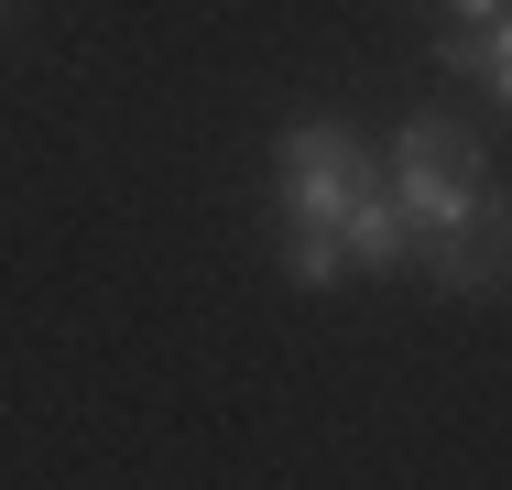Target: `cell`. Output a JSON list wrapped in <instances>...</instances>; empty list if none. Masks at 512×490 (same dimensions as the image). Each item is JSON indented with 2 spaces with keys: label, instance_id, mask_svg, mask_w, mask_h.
<instances>
[{
  "label": "cell",
  "instance_id": "obj_1",
  "mask_svg": "<svg viewBox=\"0 0 512 490\" xmlns=\"http://www.w3.org/2000/svg\"><path fill=\"white\" fill-rule=\"evenodd\" d=\"M382 186L404 207V251H425L436 294H491L502 284V186L480 175V153H469V131L447 109H414L393 131Z\"/></svg>",
  "mask_w": 512,
  "mask_h": 490
},
{
  "label": "cell",
  "instance_id": "obj_2",
  "mask_svg": "<svg viewBox=\"0 0 512 490\" xmlns=\"http://www.w3.org/2000/svg\"><path fill=\"white\" fill-rule=\"evenodd\" d=\"M382 186V153L338 120H295L284 153H273V207H284V273L295 284H338V218Z\"/></svg>",
  "mask_w": 512,
  "mask_h": 490
},
{
  "label": "cell",
  "instance_id": "obj_3",
  "mask_svg": "<svg viewBox=\"0 0 512 490\" xmlns=\"http://www.w3.org/2000/svg\"><path fill=\"white\" fill-rule=\"evenodd\" d=\"M436 55H447V66H458L469 88H491V98L512 88V33H502V11H480V22H469L458 44H436Z\"/></svg>",
  "mask_w": 512,
  "mask_h": 490
},
{
  "label": "cell",
  "instance_id": "obj_4",
  "mask_svg": "<svg viewBox=\"0 0 512 490\" xmlns=\"http://www.w3.org/2000/svg\"><path fill=\"white\" fill-rule=\"evenodd\" d=\"M458 11H502V0H458Z\"/></svg>",
  "mask_w": 512,
  "mask_h": 490
}]
</instances>
